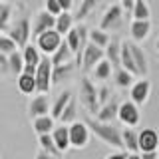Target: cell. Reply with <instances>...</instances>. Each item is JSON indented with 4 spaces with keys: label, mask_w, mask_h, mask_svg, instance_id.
I'll list each match as a JSON object with an SVG mask.
<instances>
[{
    "label": "cell",
    "mask_w": 159,
    "mask_h": 159,
    "mask_svg": "<svg viewBox=\"0 0 159 159\" xmlns=\"http://www.w3.org/2000/svg\"><path fill=\"white\" fill-rule=\"evenodd\" d=\"M84 123L89 127V131H92L102 143H106V145L117 149V151H121V149H123V143H121V129H119L117 125H113V123L98 121L96 117H86V119H84Z\"/></svg>",
    "instance_id": "1"
},
{
    "label": "cell",
    "mask_w": 159,
    "mask_h": 159,
    "mask_svg": "<svg viewBox=\"0 0 159 159\" xmlns=\"http://www.w3.org/2000/svg\"><path fill=\"white\" fill-rule=\"evenodd\" d=\"M6 34L16 42L18 48H24L30 42V36H32V22H30V18L20 16V18L14 20V22H10Z\"/></svg>",
    "instance_id": "2"
},
{
    "label": "cell",
    "mask_w": 159,
    "mask_h": 159,
    "mask_svg": "<svg viewBox=\"0 0 159 159\" xmlns=\"http://www.w3.org/2000/svg\"><path fill=\"white\" fill-rule=\"evenodd\" d=\"M80 102L82 106L86 107V111L89 116H96L99 103H98V88L96 84L92 82L89 78H82L80 80Z\"/></svg>",
    "instance_id": "3"
},
{
    "label": "cell",
    "mask_w": 159,
    "mask_h": 159,
    "mask_svg": "<svg viewBox=\"0 0 159 159\" xmlns=\"http://www.w3.org/2000/svg\"><path fill=\"white\" fill-rule=\"evenodd\" d=\"M34 80H36V92L38 93H48L50 88H52V62H50V56H44L38 62L36 66V74H34Z\"/></svg>",
    "instance_id": "4"
},
{
    "label": "cell",
    "mask_w": 159,
    "mask_h": 159,
    "mask_svg": "<svg viewBox=\"0 0 159 159\" xmlns=\"http://www.w3.org/2000/svg\"><path fill=\"white\" fill-rule=\"evenodd\" d=\"M68 133H70V147L74 149H84L88 147L92 131L84 121H72L68 125Z\"/></svg>",
    "instance_id": "5"
},
{
    "label": "cell",
    "mask_w": 159,
    "mask_h": 159,
    "mask_svg": "<svg viewBox=\"0 0 159 159\" xmlns=\"http://www.w3.org/2000/svg\"><path fill=\"white\" fill-rule=\"evenodd\" d=\"M62 36L56 32L54 28L46 30V32H42L40 36H36V46L40 50V54H44V56H52L54 52H56V48L60 46V42H62Z\"/></svg>",
    "instance_id": "6"
},
{
    "label": "cell",
    "mask_w": 159,
    "mask_h": 159,
    "mask_svg": "<svg viewBox=\"0 0 159 159\" xmlns=\"http://www.w3.org/2000/svg\"><path fill=\"white\" fill-rule=\"evenodd\" d=\"M123 24V8L121 4H111L106 12H103L102 20H99V28L109 32V30H119Z\"/></svg>",
    "instance_id": "7"
},
{
    "label": "cell",
    "mask_w": 159,
    "mask_h": 159,
    "mask_svg": "<svg viewBox=\"0 0 159 159\" xmlns=\"http://www.w3.org/2000/svg\"><path fill=\"white\" fill-rule=\"evenodd\" d=\"M117 119L121 123H125V127H135L141 119L139 113V106L129 99V102H119V109H117Z\"/></svg>",
    "instance_id": "8"
},
{
    "label": "cell",
    "mask_w": 159,
    "mask_h": 159,
    "mask_svg": "<svg viewBox=\"0 0 159 159\" xmlns=\"http://www.w3.org/2000/svg\"><path fill=\"white\" fill-rule=\"evenodd\" d=\"M149 93H151V82L147 78H139L137 82L129 86V96H131V102L135 106H143L149 99Z\"/></svg>",
    "instance_id": "9"
},
{
    "label": "cell",
    "mask_w": 159,
    "mask_h": 159,
    "mask_svg": "<svg viewBox=\"0 0 159 159\" xmlns=\"http://www.w3.org/2000/svg\"><path fill=\"white\" fill-rule=\"evenodd\" d=\"M102 58H103V48H99V46H96V44L88 42L86 48H84V52H82V60H80V64H82V68L86 70V72H89V70H93V66H96Z\"/></svg>",
    "instance_id": "10"
},
{
    "label": "cell",
    "mask_w": 159,
    "mask_h": 159,
    "mask_svg": "<svg viewBox=\"0 0 159 159\" xmlns=\"http://www.w3.org/2000/svg\"><path fill=\"white\" fill-rule=\"evenodd\" d=\"M129 50H131V56H133V64H135L137 76L139 78H145L147 74H149V60H147L145 50L139 46L137 42H129Z\"/></svg>",
    "instance_id": "11"
},
{
    "label": "cell",
    "mask_w": 159,
    "mask_h": 159,
    "mask_svg": "<svg viewBox=\"0 0 159 159\" xmlns=\"http://www.w3.org/2000/svg\"><path fill=\"white\" fill-rule=\"evenodd\" d=\"M137 147L139 151H157L159 147V133L151 127H145L143 131L137 133Z\"/></svg>",
    "instance_id": "12"
},
{
    "label": "cell",
    "mask_w": 159,
    "mask_h": 159,
    "mask_svg": "<svg viewBox=\"0 0 159 159\" xmlns=\"http://www.w3.org/2000/svg\"><path fill=\"white\" fill-rule=\"evenodd\" d=\"M54 24H56V16H52L46 10H40V12H36V16L32 20V36L34 38L40 36L42 32L54 28Z\"/></svg>",
    "instance_id": "13"
},
{
    "label": "cell",
    "mask_w": 159,
    "mask_h": 159,
    "mask_svg": "<svg viewBox=\"0 0 159 159\" xmlns=\"http://www.w3.org/2000/svg\"><path fill=\"white\" fill-rule=\"evenodd\" d=\"M117 109H119V102L116 96H111L103 106H99L98 113H96V119L98 121H103V123H109L113 119H117Z\"/></svg>",
    "instance_id": "14"
},
{
    "label": "cell",
    "mask_w": 159,
    "mask_h": 159,
    "mask_svg": "<svg viewBox=\"0 0 159 159\" xmlns=\"http://www.w3.org/2000/svg\"><path fill=\"white\" fill-rule=\"evenodd\" d=\"M50 99H48V93H38L36 98H32L28 106V116L30 117H40V116H48L50 113Z\"/></svg>",
    "instance_id": "15"
},
{
    "label": "cell",
    "mask_w": 159,
    "mask_h": 159,
    "mask_svg": "<svg viewBox=\"0 0 159 159\" xmlns=\"http://www.w3.org/2000/svg\"><path fill=\"white\" fill-rule=\"evenodd\" d=\"M129 34H131L133 42H143L151 34V20H133L129 26Z\"/></svg>",
    "instance_id": "16"
},
{
    "label": "cell",
    "mask_w": 159,
    "mask_h": 159,
    "mask_svg": "<svg viewBox=\"0 0 159 159\" xmlns=\"http://www.w3.org/2000/svg\"><path fill=\"white\" fill-rule=\"evenodd\" d=\"M52 139L56 143V147L60 149V153L68 151L70 149V133H68V125L66 123H60L52 129Z\"/></svg>",
    "instance_id": "17"
},
{
    "label": "cell",
    "mask_w": 159,
    "mask_h": 159,
    "mask_svg": "<svg viewBox=\"0 0 159 159\" xmlns=\"http://www.w3.org/2000/svg\"><path fill=\"white\" fill-rule=\"evenodd\" d=\"M119 54H121V42L119 40H109V44L103 48V58L113 68H119Z\"/></svg>",
    "instance_id": "18"
},
{
    "label": "cell",
    "mask_w": 159,
    "mask_h": 159,
    "mask_svg": "<svg viewBox=\"0 0 159 159\" xmlns=\"http://www.w3.org/2000/svg\"><path fill=\"white\" fill-rule=\"evenodd\" d=\"M72 58H74L72 50H70V48H68V44L62 40V42H60V46L56 48V52L50 56V62H52V66H60V64L72 62Z\"/></svg>",
    "instance_id": "19"
},
{
    "label": "cell",
    "mask_w": 159,
    "mask_h": 159,
    "mask_svg": "<svg viewBox=\"0 0 159 159\" xmlns=\"http://www.w3.org/2000/svg\"><path fill=\"white\" fill-rule=\"evenodd\" d=\"M32 127H34V131L38 133H52V129L56 127V119H54L52 116H40V117H34L32 119Z\"/></svg>",
    "instance_id": "20"
},
{
    "label": "cell",
    "mask_w": 159,
    "mask_h": 159,
    "mask_svg": "<svg viewBox=\"0 0 159 159\" xmlns=\"http://www.w3.org/2000/svg\"><path fill=\"white\" fill-rule=\"evenodd\" d=\"M121 143H123V149L129 153H137L139 147H137V131L133 127H125L121 131Z\"/></svg>",
    "instance_id": "21"
},
{
    "label": "cell",
    "mask_w": 159,
    "mask_h": 159,
    "mask_svg": "<svg viewBox=\"0 0 159 159\" xmlns=\"http://www.w3.org/2000/svg\"><path fill=\"white\" fill-rule=\"evenodd\" d=\"M74 26V16L70 12H60L58 16H56V24H54V30L60 34V36H66L68 34V30Z\"/></svg>",
    "instance_id": "22"
},
{
    "label": "cell",
    "mask_w": 159,
    "mask_h": 159,
    "mask_svg": "<svg viewBox=\"0 0 159 159\" xmlns=\"http://www.w3.org/2000/svg\"><path fill=\"white\" fill-rule=\"evenodd\" d=\"M20 52H22L24 64H30V66H38V62L42 60V54H40L38 46H34V44H30V42L24 48H20Z\"/></svg>",
    "instance_id": "23"
},
{
    "label": "cell",
    "mask_w": 159,
    "mask_h": 159,
    "mask_svg": "<svg viewBox=\"0 0 159 159\" xmlns=\"http://www.w3.org/2000/svg\"><path fill=\"white\" fill-rule=\"evenodd\" d=\"M76 117H78V102L72 98V99H70V102L66 103V107L62 109V113H60L58 121H60V123H66V125H70L72 121H76Z\"/></svg>",
    "instance_id": "24"
},
{
    "label": "cell",
    "mask_w": 159,
    "mask_h": 159,
    "mask_svg": "<svg viewBox=\"0 0 159 159\" xmlns=\"http://www.w3.org/2000/svg\"><path fill=\"white\" fill-rule=\"evenodd\" d=\"M111 72H113V66L106 58H102L96 66H93V78H96V82H106L107 78H111Z\"/></svg>",
    "instance_id": "25"
},
{
    "label": "cell",
    "mask_w": 159,
    "mask_h": 159,
    "mask_svg": "<svg viewBox=\"0 0 159 159\" xmlns=\"http://www.w3.org/2000/svg\"><path fill=\"white\" fill-rule=\"evenodd\" d=\"M72 98H74V96H72V92H68V89H66V92H62V93H60V96L56 98V102L50 106V116H52L54 119H58V117H60V113H62V109L66 107V103H68Z\"/></svg>",
    "instance_id": "26"
},
{
    "label": "cell",
    "mask_w": 159,
    "mask_h": 159,
    "mask_svg": "<svg viewBox=\"0 0 159 159\" xmlns=\"http://www.w3.org/2000/svg\"><path fill=\"white\" fill-rule=\"evenodd\" d=\"M24 68V60H22V52L14 50L12 54H8V72L10 76H20Z\"/></svg>",
    "instance_id": "27"
},
{
    "label": "cell",
    "mask_w": 159,
    "mask_h": 159,
    "mask_svg": "<svg viewBox=\"0 0 159 159\" xmlns=\"http://www.w3.org/2000/svg\"><path fill=\"white\" fill-rule=\"evenodd\" d=\"M131 16H133V20H149V16H151V10H149L147 0H133Z\"/></svg>",
    "instance_id": "28"
},
{
    "label": "cell",
    "mask_w": 159,
    "mask_h": 159,
    "mask_svg": "<svg viewBox=\"0 0 159 159\" xmlns=\"http://www.w3.org/2000/svg\"><path fill=\"white\" fill-rule=\"evenodd\" d=\"M18 89H20V93H24V96L36 93V80H34V76L20 74L18 76Z\"/></svg>",
    "instance_id": "29"
},
{
    "label": "cell",
    "mask_w": 159,
    "mask_h": 159,
    "mask_svg": "<svg viewBox=\"0 0 159 159\" xmlns=\"http://www.w3.org/2000/svg\"><path fill=\"white\" fill-rule=\"evenodd\" d=\"M38 145H40L42 151H48V153H52V155H56V157H62L60 149L56 147V143H54V139H52V133H40L38 135Z\"/></svg>",
    "instance_id": "30"
},
{
    "label": "cell",
    "mask_w": 159,
    "mask_h": 159,
    "mask_svg": "<svg viewBox=\"0 0 159 159\" xmlns=\"http://www.w3.org/2000/svg\"><path fill=\"white\" fill-rule=\"evenodd\" d=\"M113 82H116V86L117 88H129L133 84V74H129L127 70H123V68H116L113 70Z\"/></svg>",
    "instance_id": "31"
},
{
    "label": "cell",
    "mask_w": 159,
    "mask_h": 159,
    "mask_svg": "<svg viewBox=\"0 0 159 159\" xmlns=\"http://www.w3.org/2000/svg\"><path fill=\"white\" fill-rule=\"evenodd\" d=\"M102 2L103 0H82V4H80V8L76 12V20H86Z\"/></svg>",
    "instance_id": "32"
},
{
    "label": "cell",
    "mask_w": 159,
    "mask_h": 159,
    "mask_svg": "<svg viewBox=\"0 0 159 159\" xmlns=\"http://www.w3.org/2000/svg\"><path fill=\"white\" fill-rule=\"evenodd\" d=\"M74 70V64L72 62H66V64H60V66H52V84H60L64 78H68Z\"/></svg>",
    "instance_id": "33"
},
{
    "label": "cell",
    "mask_w": 159,
    "mask_h": 159,
    "mask_svg": "<svg viewBox=\"0 0 159 159\" xmlns=\"http://www.w3.org/2000/svg\"><path fill=\"white\" fill-rule=\"evenodd\" d=\"M88 38H89V42L92 44H96V46L99 48H106L107 44H109V34L106 32V30H102V28H93V30H89V34H88Z\"/></svg>",
    "instance_id": "34"
},
{
    "label": "cell",
    "mask_w": 159,
    "mask_h": 159,
    "mask_svg": "<svg viewBox=\"0 0 159 159\" xmlns=\"http://www.w3.org/2000/svg\"><path fill=\"white\" fill-rule=\"evenodd\" d=\"M12 20V4H0V32H6Z\"/></svg>",
    "instance_id": "35"
},
{
    "label": "cell",
    "mask_w": 159,
    "mask_h": 159,
    "mask_svg": "<svg viewBox=\"0 0 159 159\" xmlns=\"http://www.w3.org/2000/svg\"><path fill=\"white\" fill-rule=\"evenodd\" d=\"M14 50H18L16 42H14L6 32H0V54H6V56H8V54L14 52Z\"/></svg>",
    "instance_id": "36"
},
{
    "label": "cell",
    "mask_w": 159,
    "mask_h": 159,
    "mask_svg": "<svg viewBox=\"0 0 159 159\" xmlns=\"http://www.w3.org/2000/svg\"><path fill=\"white\" fill-rule=\"evenodd\" d=\"M109 98H111V88H107V86L98 88V103H99V106H103Z\"/></svg>",
    "instance_id": "37"
},
{
    "label": "cell",
    "mask_w": 159,
    "mask_h": 159,
    "mask_svg": "<svg viewBox=\"0 0 159 159\" xmlns=\"http://www.w3.org/2000/svg\"><path fill=\"white\" fill-rule=\"evenodd\" d=\"M44 10L50 12L52 16H58V14L62 12V8H60V4L56 2V0H46V2H44Z\"/></svg>",
    "instance_id": "38"
},
{
    "label": "cell",
    "mask_w": 159,
    "mask_h": 159,
    "mask_svg": "<svg viewBox=\"0 0 159 159\" xmlns=\"http://www.w3.org/2000/svg\"><path fill=\"white\" fill-rule=\"evenodd\" d=\"M8 56L6 54H0V76H8Z\"/></svg>",
    "instance_id": "39"
},
{
    "label": "cell",
    "mask_w": 159,
    "mask_h": 159,
    "mask_svg": "<svg viewBox=\"0 0 159 159\" xmlns=\"http://www.w3.org/2000/svg\"><path fill=\"white\" fill-rule=\"evenodd\" d=\"M56 2L60 4V8H62V12H70L74 6V0H56Z\"/></svg>",
    "instance_id": "40"
},
{
    "label": "cell",
    "mask_w": 159,
    "mask_h": 159,
    "mask_svg": "<svg viewBox=\"0 0 159 159\" xmlns=\"http://www.w3.org/2000/svg\"><path fill=\"white\" fill-rule=\"evenodd\" d=\"M36 159H60V157H56V155H52V153L42 151V149H40V151H38V155H36Z\"/></svg>",
    "instance_id": "41"
},
{
    "label": "cell",
    "mask_w": 159,
    "mask_h": 159,
    "mask_svg": "<svg viewBox=\"0 0 159 159\" xmlns=\"http://www.w3.org/2000/svg\"><path fill=\"white\" fill-rule=\"evenodd\" d=\"M119 4H121V8H123V12H131V6H133V0H119Z\"/></svg>",
    "instance_id": "42"
},
{
    "label": "cell",
    "mask_w": 159,
    "mask_h": 159,
    "mask_svg": "<svg viewBox=\"0 0 159 159\" xmlns=\"http://www.w3.org/2000/svg\"><path fill=\"white\" fill-rule=\"evenodd\" d=\"M159 153L157 151H143L141 153V159H157Z\"/></svg>",
    "instance_id": "43"
},
{
    "label": "cell",
    "mask_w": 159,
    "mask_h": 159,
    "mask_svg": "<svg viewBox=\"0 0 159 159\" xmlns=\"http://www.w3.org/2000/svg\"><path fill=\"white\" fill-rule=\"evenodd\" d=\"M127 153H123V151H117V153H111V155H107L106 159H125Z\"/></svg>",
    "instance_id": "44"
},
{
    "label": "cell",
    "mask_w": 159,
    "mask_h": 159,
    "mask_svg": "<svg viewBox=\"0 0 159 159\" xmlns=\"http://www.w3.org/2000/svg\"><path fill=\"white\" fill-rule=\"evenodd\" d=\"M125 159H141V155L139 153H129V155H125Z\"/></svg>",
    "instance_id": "45"
},
{
    "label": "cell",
    "mask_w": 159,
    "mask_h": 159,
    "mask_svg": "<svg viewBox=\"0 0 159 159\" xmlns=\"http://www.w3.org/2000/svg\"><path fill=\"white\" fill-rule=\"evenodd\" d=\"M0 4H12V0H0Z\"/></svg>",
    "instance_id": "46"
},
{
    "label": "cell",
    "mask_w": 159,
    "mask_h": 159,
    "mask_svg": "<svg viewBox=\"0 0 159 159\" xmlns=\"http://www.w3.org/2000/svg\"><path fill=\"white\" fill-rule=\"evenodd\" d=\"M155 50L159 52V38H157V42H155Z\"/></svg>",
    "instance_id": "47"
},
{
    "label": "cell",
    "mask_w": 159,
    "mask_h": 159,
    "mask_svg": "<svg viewBox=\"0 0 159 159\" xmlns=\"http://www.w3.org/2000/svg\"><path fill=\"white\" fill-rule=\"evenodd\" d=\"M157 159H159V155H157Z\"/></svg>",
    "instance_id": "48"
}]
</instances>
